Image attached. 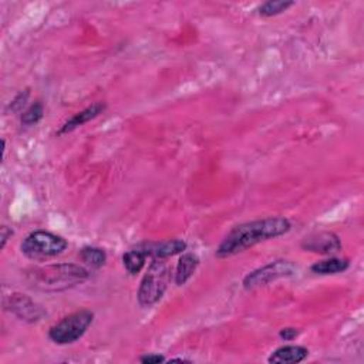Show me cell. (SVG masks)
<instances>
[{
  "label": "cell",
  "mask_w": 364,
  "mask_h": 364,
  "mask_svg": "<svg viewBox=\"0 0 364 364\" xmlns=\"http://www.w3.org/2000/svg\"><path fill=\"white\" fill-rule=\"evenodd\" d=\"M290 228V221L283 216H271L236 225L223 237V240L216 248L215 255L219 259L235 257L261 244V242L275 239L288 233Z\"/></svg>",
  "instance_id": "1"
},
{
  "label": "cell",
  "mask_w": 364,
  "mask_h": 364,
  "mask_svg": "<svg viewBox=\"0 0 364 364\" xmlns=\"http://www.w3.org/2000/svg\"><path fill=\"white\" fill-rule=\"evenodd\" d=\"M90 278L86 268L76 264H57L37 268L28 274L30 286L43 292H60L83 283Z\"/></svg>",
  "instance_id": "2"
},
{
  "label": "cell",
  "mask_w": 364,
  "mask_h": 364,
  "mask_svg": "<svg viewBox=\"0 0 364 364\" xmlns=\"http://www.w3.org/2000/svg\"><path fill=\"white\" fill-rule=\"evenodd\" d=\"M164 261L165 259H153L148 272L141 281L137 293V299L141 307H151L157 305L168 288L171 271Z\"/></svg>",
  "instance_id": "3"
},
{
  "label": "cell",
  "mask_w": 364,
  "mask_h": 364,
  "mask_svg": "<svg viewBox=\"0 0 364 364\" xmlns=\"http://www.w3.org/2000/svg\"><path fill=\"white\" fill-rule=\"evenodd\" d=\"M69 244L63 236L47 230H36L25 237L22 242V254L33 261H43L61 255Z\"/></svg>",
  "instance_id": "4"
},
{
  "label": "cell",
  "mask_w": 364,
  "mask_h": 364,
  "mask_svg": "<svg viewBox=\"0 0 364 364\" xmlns=\"http://www.w3.org/2000/svg\"><path fill=\"white\" fill-rule=\"evenodd\" d=\"M94 320V313L90 310H78L66 317H63L59 323H56L49 330V339L60 346L71 344L81 339L84 333L88 330Z\"/></svg>",
  "instance_id": "5"
},
{
  "label": "cell",
  "mask_w": 364,
  "mask_h": 364,
  "mask_svg": "<svg viewBox=\"0 0 364 364\" xmlns=\"http://www.w3.org/2000/svg\"><path fill=\"white\" fill-rule=\"evenodd\" d=\"M296 271L295 264H292L290 261H275L271 262L259 269H255L254 272L248 274L244 278V288L247 290H252L261 286H266L274 281H278L281 278H286V276H292Z\"/></svg>",
  "instance_id": "6"
},
{
  "label": "cell",
  "mask_w": 364,
  "mask_h": 364,
  "mask_svg": "<svg viewBox=\"0 0 364 364\" xmlns=\"http://www.w3.org/2000/svg\"><path fill=\"white\" fill-rule=\"evenodd\" d=\"M6 306L18 319L28 323H37L46 316V310L37 302L22 293L12 295Z\"/></svg>",
  "instance_id": "7"
},
{
  "label": "cell",
  "mask_w": 364,
  "mask_h": 364,
  "mask_svg": "<svg viewBox=\"0 0 364 364\" xmlns=\"http://www.w3.org/2000/svg\"><path fill=\"white\" fill-rule=\"evenodd\" d=\"M302 248L309 252L333 255L341 249V244L340 239L331 232H316L303 239Z\"/></svg>",
  "instance_id": "8"
},
{
  "label": "cell",
  "mask_w": 364,
  "mask_h": 364,
  "mask_svg": "<svg viewBox=\"0 0 364 364\" xmlns=\"http://www.w3.org/2000/svg\"><path fill=\"white\" fill-rule=\"evenodd\" d=\"M151 259H167L182 254L187 249V242L182 239H170L164 242H143Z\"/></svg>",
  "instance_id": "9"
},
{
  "label": "cell",
  "mask_w": 364,
  "mask_h": 364,
  "mask_svg": "<svg viewBox=\"0 0 364 364\" xmlns=\"http://www.w3.org/2000/svg\"><path fill=\"white\" fill-rule=\"evenodd\" d=\"M105 108H107V105L104 102H94V104L88 105L87 108L76 112L70 119H67L57 134L63 136V134H69V133L74 131L76 129L87 124L88 121L97 118L100 114H102L105 111Z\"/></svg>",
  "instance_id": "10"
},
{
  "label": "cell",
  "mask_w": 364,
  "mask_h": 364,
  "mask_svg": "<svg viewBox=\"0 0 364 364\" xmlns=\"http://www.w3.org/2000/svg\"><path fill=\"white\" fill-rule=\"evenodd\" d=\"M309 356V350L303 346L288 344L276 348L268 358L271 364H298Z\"/></svg>",
  "instance_id": "11"
},
{
  "label": "cell",
  "mask_w": 364,
  "mask_h": 364,
  "mask_svg": "<svg viewBox=\"0 0 364 364\" xmlns=\"http://www.w3.org/2000/svg\"><path fill=\"white\" fill-rule=\"evenodd\" d=\"M147 258H150V257L147 254V249H146L144 244H139L136 248H133V249H130L129 252L124 254L123 264H124V268L127 269V272L130 275H137L146 266Z\"/></svg>",
  "instance_id": "12"
},
{
  "label": "cell",
  "mask_w": 364,
  "mask_h": 364,
  "mask_svg": "<svg viewBox=\"0 0 364 364\" xmlns=\"http://www.w3.org/2000/svg\"><path fill=\"white\" fill-rule=\"evenodd\" d=\"M198 265H199V259H198L196 255L184 254L180 258L177 269H175V283L178 286L185 285L192 278V275L195 274Z\"/></svg>",
  "instance_id": "13"
},
{
  "label": "cell",
  "mask_w": 364,
  "mask_h": 364,
  "mask_svg": "<svg viewBox=\"0 0 364 364\" xmlns=\"http://www.w3.org/2000/svg\"><path fill=\"white\" fill-rule=\"evenodd\" d=\"M350 266V262L347 259L340 258H329L324 261H319L315 265H312L310 271L316 275H336L347 271Z\"/></svg>",
  "instance_id": "14"
},
{
  "label": "cell",
  "mask_w": 364,
  "mask_h": 364,
  "mask_svg": "<svg viewBox=\"0 0 364 364\" xmlns=\"http://www.w3.org/2000/svg\"><path fill=\"white\" fill-rule=\"evenodd\" d=\"M80 259L84 262V265L90 266L91 269H100L101 266H104L107 261V254L101 248L86 247L80 251Z\"/></svg>",
  "instance_id": "15"
},
{
  "label": "cell",
  "mask_w": 364,
  "mask_h": 364,
  "mask_svg": "<svg viewBox=\"0 0 364 364\" xmlns=\"http://www.w3.org/2000/svg\"><path fill=\"white\" fill-rule=\"evenodd\" d=\"M293 5L295 2H288V0H269L258 8V13L264 18H272L286 12Z\"/></svg>",
  "instance_id": "16"
},
{
  "label": "cell",
  "mask_w": 364,
  "mask_h": 364,
  "mask_svg": "<svg viewBox=\"0 0 364 364\" xmlns=\"http://www.w3.org/2000/svg\"><path fill=\"white\" fill-rule=\"evenodd\" d=\"M43 115H45V107L40 101H36L22 114V124L28 127L35 126L43 118Z\"/></svg>",
  "instance_id": "17"
},
{
  "label": "cell",
  "mask_w": 364,
  "mask_h": 364,
  "mask_svg": "<svg viewBox=\"0 0 364 364\" xmlns=\"http://www.w3.org/2000/svg\"><path fill=\"white\" fill-rule=\"evenodd\" d=\"M29 95H30L29 88H26L25 91H20V93L15 97V100L9 104V108H8V110H11L12 112H19V111H22L23 107L26 105L28 100H29Z\"/></svg>",
  "instance_id": "18"
},
{
  "label": "cell",
  "mask_w": 364,
  "mask_h": 364,
  "mask_svg": "<svg viewBox=\"0 0 364 364\" xmlns=\"http://www.w3.org/2000/svg\"><path fill=\"white\" fill-rule=\"evenodd\" d=\"M140 361L144 363V364H158V363L167 361V358L164 356H161V354L151 353V354H146V356L140 357Z\"/></svg>",
  "instance_id": "19"
},
{
  "label": "cell",
  "mask_w": 364,
  "mask_h": 364,
  "mask_svg": "<svg viewBox=\"0 0 364 364\" xmlns=\"http://www.w3.org/2000/svg\"><path fill=\"white\" fill-rule=\"evenodd\" d=\"M299 334V330L295 327H285L279 331V337L285 341H292L293 339H296Z\"/></svg>",
  "instance_id": "20"
},
{
  "label": "cell",
  "mask_w": 364,
  "mask_h": 364,
  "mask_svg": "<svg viewBox=\"0 0 364 364\" xmlns=\"http://www.w3.org/2000/svg\"><path fill=\"white\" fill-rule=\"evenodd\" d=\"M0 230H2V242H0V248H5L6 247V242L9 240V237H12V235H13V230L9 228V226H2V229H0Z\"/></svg>",
  "instance_id": "21"
}]
</instances>
